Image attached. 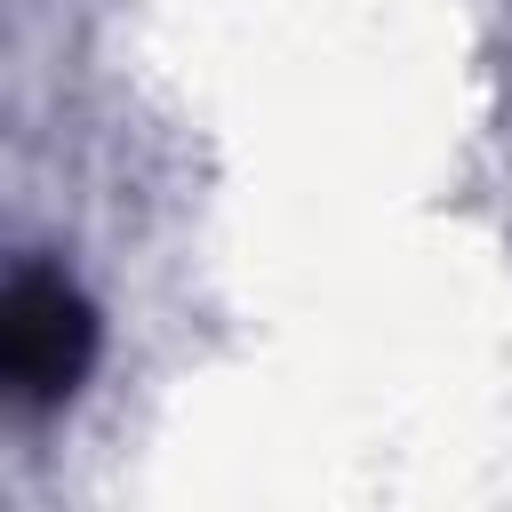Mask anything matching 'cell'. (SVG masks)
Segmentation results:
<instances>
[{
	"label": "cell",
	"mask_w": 512,
	"mask_h": 512,
	"mask_svg": "<svg viewBox=\"0 0 512 512\" xmlns=\"http://www.w3.org/2000/svg\"><path fill=\"white\" fill-rule=\"evenodd\" d=\"M96 360V304L56 272V264H24L8 280L0 304V376L16 408H56L72 400V384Z\"/></svg>",
	"instance_id": "cell-1"
}]
</instances>
